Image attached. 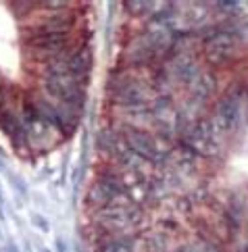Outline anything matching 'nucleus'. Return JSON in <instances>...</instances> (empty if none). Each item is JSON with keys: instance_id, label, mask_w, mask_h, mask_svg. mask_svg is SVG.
Returning a JSON list of instances; mask_svg holds the SVG:
<instances>
[{"instance_id": "f257e3e1", "label": "nucleus", "mask_w": 248, "mask_h": 252, "mask_svg": "<svg viewBox=\"0 0 248 252\" xmlns=\"http://www.w3.org/2000/svg\"><path fill=\"white\" fill-rule=\"evenodd\" d=\"M125 8L88 252H248V2Z\"/></svg>"}]
</instances>
